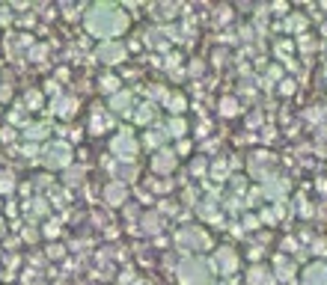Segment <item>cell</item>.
Masks as SVG:
<instances>
[]
</instances>
